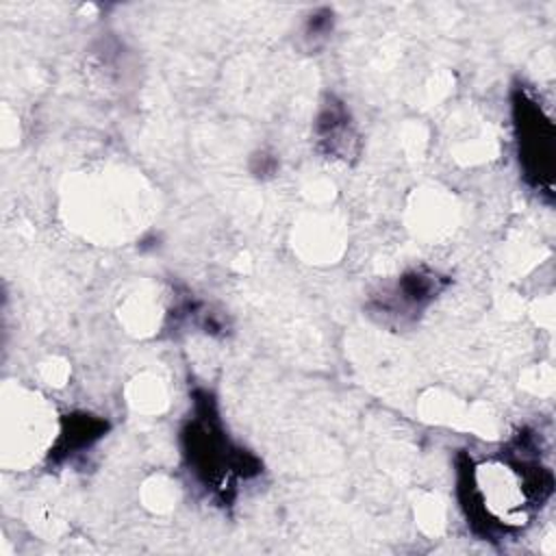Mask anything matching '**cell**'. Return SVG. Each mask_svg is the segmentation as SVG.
Returning <instances> with one entry per match:
<instances>
[{
  "label": "cell",
  "instance_id": "6da1fadb",
  "mask_svg": "<svg viewBox=\"0 0 556 556\" xmlns=\"http://www.w3.org/2000/svg\"><path fill=\"white\" fill-rule=\"evenodd\" d=\"M519 126V159L528 176L536 185H545L552 178V124L543 117L541 109L526 96L515 104Z\"/></svg>",
  "mask_w": 556,
  "mask_h": 556
}]
</instances>
